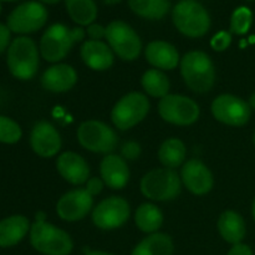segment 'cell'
<instances>
[{"mask_svg": "<svg viewBox=\"0 0 255 255\" xmlns=\"http://www.w3.org/2000/svg\"><path fill=\"white\" fill-rule=\"evenodd\" d=\"M159 116L177 126H188L198 120L201 110L196 101L182 95H167L158 104Z\"/></svg>", "mask_w": 255, "mask_h": 255, "instance_id": "obj_11", "label": "cell"}, {"mask_svg": "<svg viewBox=\"0 0 255 255\" xmlns=\"http://www.w3.org/2000/svg\"><path fill=\"white\" fill-rule=\"evenodd\" d=\"M141 84L149 96L159 97V99H163L168 95L169 86H171L168 77L158 69L147 70L142 76Z\"/></svg>", "mask_w": 255, "mask_h": 255, "instance_id": "obj_29", "label": "cell"}, {"mask_svg": "<svg viewBox=\"0 0 255 255\" xmlns=\"http://www.w3.org/2000/svg\"><path fill=\"white\" fill-rule=\"evenodd\" d=\"M0 12H1V2H0Z\"/></svg>", "mask_w": 255, "mask_h": 255, "instance_id": "obj_44", "label": "cell"}, {"mask_svg": "<svg viewBox=\"0 0 255 255\" xmlns=\"http://www.w3.org/2000/svg\"><path fill=\"white\" fill-rule=\"evenodd\" d=\"M104 181L97 177H94V178H90L89 181L86 182V189L92 194V196H96L104 188Z\"/></svg>", "mask_w": 255, "mask_h": 255, "instance_id": "obj_36", "label": "cell"}, {"mask_svg": "<svg viewBox=\"0 0 255 255\" xmlns=\"http://www.w3.org/2000/svg\"><path fill=\"white\" fill-rule=\"evenodd\" d=\"M47 16L46 7L41 2L26 1L10 12L6 25L15 34H31L46 24Z\"/></svg>", "mask_w": 255, "mask_h": 255, "instance_id": "obj_10", "label": "cell"}, {"mask_svg": "<svg viewBox=\"0 0 255 255\" xmlns=\"http://www.w3.org/2000/svg\"><path fill=\"white\" fill-rule=\"evenodd\" d=\"M249 1H253V0H249Z\"/></svg>", "mask_w": 255, "mask_h": 255, "instance_id": "obj_46", "label": "cell"}, {"mask_svg": "<svg viewBox=\"0 0 255 255\" xmlns=\"http://www.w3.org/2000/svg\"><path fill=\"white\" fill-rule=\"evenodd\" d=\"M121 152H122V156H124L126 159L134 161V159L138 158L139 154H141V147H139V144L137 143V142L129 141V142H126V143L122 146Z\"/></svg>", "mask_w": 255, "mask_h": 255, "instance_id": "obj_33", "label": "cell"}, {"mask_svg": "<svg viewBox=\"0 0 255 255\" xmlns=\"http://www.w3.org/2000/svg\"><path fill=\"white\" fill-rule=\"evenodd\" d=\"M30 144L37 156L49 158L61 149V137L57 129L46 121H40L32 127Z\"/></svg>", "mask_w": 255, "mask_h": 255, "instance_id": "obj_15", "label": "cell"}, {"mask_svg": "<svg viewBox=\"0 0 255 255\" xmlns=\"http://www.w3.org/2000/svg\"><path fill=\"white\" fill-rule=\"evenodd\" d=\"M141 192L152 201H172L181 193V177L174 169L156 168L143 176Z\"/></svg>", "mask_w": 255, "mask_h": 255, "instance_id": "obj_6", "label": "cell"}, {"mask_svg": "<svg viewBox=\"0 0 255 255\" xmlns=\"http://www.w3.org/2000/svg\"><path fill=\"white\" fill-rule=\"evenodd\" d=\"M172 20L179 32L189 37H201L211 27L206 7L197 0H182L172 11Z\"/></svg>", "mask_w": 255, "mask_h": 255, "instance_id": "obj_5", "label": "cell"}, {"mask_svg": "<svg viewBox=\"0 0 255 255\" xmlns=\"http://www.w3.org/2000/svg\"><path fill=\"white\" fill-rule=\"evenodd\" d=\"M149 111V101L141 92L125 95L112 109L111 119L115 126L121 131L138 125Z\"/></svg>", "mask_w": 255, "mask_h": 255, "instance_id": "obj_8", "label": "cell"}, {"mask_svg": "<svg viewBox=\"0 0 255 255\" xmlns=\"http://www.w3.org/2000/svg\"><path fill=\"white\" fill-rule=\"evenodd\" d=\"M187 149L183 142L178 138H168L158 149V159L166 168H177L183 163Z\"/></svg>", "mask_w": 255, "mask_h": 255, "instance_id": "obj_28", "label": "cell"}, {"mask_svg": "<svg viewBox=\"0 0 255 255\" xmlns=\"http://www.w3.org/2000/svg\"><path fill=\"white\" fill-rule=\"evenodd\" d=\"M181 179L186 188L197 196H203L213 188V174L199 159H189L182 167Z\"/></svg>", "mask_w": 255, "mask_h": 255, "instance_id": "obj_16", "label": "cell"}, {"mask_svg": "<svg viewBox=\"0 0 255 255\" xmlns=\"http://www.w3.org/2000/svg\"><path fill=\"white\" fill-rule=\"evenodd\" d=\"M85 35L86 31L82 27H69L61 22L51 25L40 40L41 56L49 62L61 61L76 42L85 39Z\"/></svg>", "mask_w": 255, "mask_h": 255, "instance_id": "obj_1", "label": "cell"}, {"mask_svg": "<svg viewBox=\"0 0 255 255\" xmlns=\"http://www.w3.org/2000/svg\"><path fill=\"white\" fill-rule=\"evenodd\" d=\"M67 14L76 24L89 26L97 17V5L95 0H65Z\"/></svg>", "mask_w": 255, "mask_h": 255, "instance_id": "obj_26", "label": "cell"}, {"mask_svg": "<svg viewBox=\"0 0 255 255\" xmlns=\"http://www.w3.org/2000/svg\"><path fill=\"white\" fill-rule=\"evenodd\" d=\"M231 42H232V36L229 32L219 31L218 34H216L213 37H212L211 46L213 47L216 51H224V50L228 49Z\"/></svg>", "mask_w": 255, "mask_h": 255, "instance_id": "obj_32", "label": "cell"}, {"mask_svg": "<svg viewBox=\"0 0 255 255\" xmlns=\"http://www.w3.org/2000/svg\"><path fill=\"white\" fill-rule=\"evenodd\" d=\"M30 243L35 251L45 255H69L74 249L71 237L66 232L45 221H35L32 224Z\"/></svg>", "mask_w": 255, "mask_h": 255, "instance_id": "obj_4", "label": "cell"}, {"mask_svg": "<svg viewBox=\"0 0 255 255\" xmlns=\"http://www.w3.org/2000/svg\"><path fill=\"white\" fill-rule=\"evenodd\" d=\"M41 2H44V4H49V5H54V4H57V2L60 1V0H40Z\"/></svg>", "mask_w": 255, "mask_h": 255, "instance_id": "obj_40", "label": "cell"}, {"mask_svg": "<svg viewBox=\"0 0 255 255\" xmlns=\"http://www.w3.org/2000/svg\"><path fill=\"white\" fill-rule=\"evenodd\" d=\"M181 74L187 86L198 94L208 92L216 82L213 61L203 51L187 52L181 60Z\"/></svg>", "mask_w": 255, "mask_h": 255, "instance_id": "obj_2", "label": "cell"}, {"mask_svg": "<svg viewBox=\"0 0 255 255\" xmlns=\"http://www.w3.org/2000/svg\"><path fill=\"white\" fill-rule=\"evenodd\" d=\"M146 60L156 69L173 70L178 66L179 54L176 47L167 41L156 40L149 42L144 50Z\"/></svg>", "mask_w": 255, "mask_h": 255, "instance_id": "obj_21", "label": "cell"}, {"mask_svg": "<svg viewBox=\"0 0 255 255\" xmlns=\"http://www.w3.org/2000/svg\"><path fill=\"white\" fill-rule=\"evenodd\" d=\"M252 212H253V217H254V221H255V198L253 201V206H252Z\"/></svg>", "mask_w": 255, "mask_h": 255, "instance_id": "obj_42", "label": "cell"}, {"mask_svg": "<svg viewBox=\"0 0 255 255\" xmlns=\"http://www.w3.org/2000/svg\"><path fill=\"white\" fill-rule=\"evenodd\" d=\"M101 179L109 188L122 189L129 179V169L126 161L117 154H107L100 164Z\"/></svg>", "mask_w": 255, "mask_h": 255, "instance_id": "obj_18", "label": "cell"}, {"mask_svg": "<svg viewBox=\"0 0 255 255\" xmlns=\"http://www.w3.org/2000/svg\"><path fill=\"white\" fill-rule=\"evenodd\" d=\"M86 34L89 35L90 40H95V41H101L106 36V27L99 24H91L87 26Z\"/></svg>", "mask_w": 255, "mask_h": 255, "instance_id": "obj_34", "label": "cell"}, {"mask_svg": "<svg viewBox=\"0 0 255 255\" xmlns=\"http://www.w3.org/2000/svg\"><path fill=\"white\" fill-rule=\"evenodd\" d=\"M77 139L84 148L95 153L110 154L117 147V134L106 124L96 120H90L80 125Z\"/></svg>", "mask_w": 255, "mask_h": 255, "instance_id": "obj_9", "label": "cell"}, {"mask_svg": "<svg viewBox=\"0 0 255 255\" xmlns=\"http://www.w3.org/2000/svg\"><path fill=\"white\" fill-rule=\"evenodd\" d=\"M30 222L24 216H11L0 221V247L16 246L29 233Z\"/></svg>", "mask_w": 255, "mask_h": 255, "instance_id": "obj_22", "label": "cell"}, {"mask_svg": "<svg viewBox=\"0 0 255 255\" xmlns=\"http://www.w3.org/2000/svg\"><path fill=\"white\" fill-rule=\"evenodd\" d=\"M218 231L224 241L236 246L246 237V222L237 212L226 211L218 219Z\"/></svg>", "mask_w": 255, "mask_h": 255, "instance_id": "obj_23", "label": "cell"}, {"mask_svg": "<svg viewBox=\"0 0 255 255\" xmlns=\"http://www.w3.org/2000/svg\"><path fill=\"white\" fill-rule=\"evenodd\" d=\"M253 22V12L249 7L241 6L234 10L231 19V31L236 35H244L249 31Z\"/></svg>", "mask_w": 255, "mask_h": 255, "instance_id": "obj_30", "label": "cell"}, {"mask_svg": "<svg viewBox=\"0 0 255 255\" xmlns=\"http://www.w3.org/2000/svg\"><path fill=\"white\" fill-rule=\"evenodd\" d=\"M21 128L14 120L0 116V142L6 144L16 143L21 138Z\"/></svg>", "mask_w": 255, "mask_h": 255, "instance_id": "obj_31", "label": "cell"}, {"mask_svg": "<svg viewBox=\"0 0 255 255\" xmlns=\"http://www.w3.org/2000/svg\"><path fill=\"white\" fill-rule=\"evenodd\" d=\"M173 242L164 233H153L136 246L131 255H172Z\"/></svg>", "mask_w": 255, "mask_h": 255, "instance_id": "obj_24", "label": "cell"}, {"mask_svg": "<svg viewBox=\"0 0 255 255\" xmlns=\"http://www.w3.org/2000/svg\"><path fill=\"white\" fill-rule=\"evenodd\" d=\"M80 54L85 65L95 71H104L114 65V51L102 41L87 40L82 44Z\"/></svg>", "mask_w": 255, "mask_h": 255, "instance_id": "obj_20", "label": "cell"}, {"mask_svg": "<svg viewBox=\"0 0 255 255\" xmlns=\"http://www.w3.org/2000/svg\"><path fill=\"white\" fill-rule=\"evenodd\" d=\"M134 222L139 231L144 233H156L163 223V214L161 209L151 203H143L134 213Z\"/></svg>", "mask_w": 255, "mask_h": 255, "instance_id": "obj_25", "label": "cell"}, {"mask_svg": "<svg viewBox=\"0 0 255 255\" xmlns=\"http://www.w3.org/2000/svg\"><path fill=\"white\" fill-rule=\"evenodd\" d=\"M94 196L86 188H77L65 193L56 204V212L66 222H76L85 218L91 211Z\"/></svg>", "mask_w": 255, "mask_h": 255, "instance_id": "obj_14", "label": "cell"}, {"mask_svg": "<svg viewBox=\"0 0 255 255\" xmlns=\"http://www.w3.org/2000/svg\"><path fill=\"white\" fill-rule=\"evenodd\" d=\"M104 1H105V4H107V5H115V4H117V2L121 1V0H104Z\"/></svg>", "mask_w": 255, "mask_h": 255, "instance_id": "obj_41", "label": "cell"}, {"mask_svg": "<svg viewBox=\"0 0 255 255\" xmlns=\"http://www.w3.org/2000/svg\"><path fill=\"white\" fill-rule=\"evenodd\" d=\"M129 204L122 197H110L95 207L92 212L94 224L104 231H111L124 226L129 218Z\"/></svg>", "mask_w": 255, "mask_h": 255, "instance_id": "obj_13", "label": "cell"}, {"mask_svg": "<svg viewBox=\"0 0 255 255\" xmlns=\"http://www.w3.org/2000/svg\"><path fill=\"white\" fill-rule=\"evenodd\" d=\"M85 255H114V254L105 253V252H99V251H90V252H87Z\"/></svg>", "mask_w": 255, "mask_h": 255, "instance_id": "obj_38", "label": "cell"}, {"mask_svg": "<svg viewBox=\"0 0 255 255\" xmlns=\"http://www.w3.org/2000/svg\"><path fill=\"white\" fill-rule=\"evenodd\" d=\"M10 39H11V31L7 27V25H4L0 22V55L5 51L6 49H9L10 46Z\"/></svg>", "mask_w": 255, "mask_h": 255, "instance_id": "obj_35", "label": "cell"}, {"mask_svg": "<svg viewBox=\"0 0 255 255\" xmlns=\"http://www.w3.org/2000/svg\"><path fill=\"white\" fill-rule=\"evenodd\" d=\"M105 39L112 51L125 61H133L141 52L142 42L138 34L121 20H115L107 25Z\"/></svg>", "mask_w": 255, "mask_h": 255, "instance_id": "obj_7", "label": "cell"}, {"mask_svg": "<svg viewBox=\"0 0 255 255\" xmlns=\"http://www.w3.org/2000/svg\"><path fill=\"white\" fill-rule=\"evenodd\" d=\"M132 11L149 20H159L166 16L171 7L169 0H128Z\"/></svg>", "mask_w": 255, "mask_h": 255, "instance_id": "obj_27", "label": "cell"}, {"mask_svg": "<svg viewBox=\"0 0 255 255\" xmlns=\"http://www.w3.org/2000/svg\"><path fill=\"white\" fill-rule=\"evenodd\" d=\"M77 74L75 69L66 64H57L49 67L41 76V85L51 92H66L75 86Z\"/></svg>", "mask_w": 255, "mask_h": 255, "instance_id": "obj_19", "label": "cell"}, {"mask_svg": "<svg viewBox=\"0 0 255 255\" xmlns=\"http://www.w3.org/2000/svg\"><path fill=\"white\" fill-rule=\"evenodd\" d=\"M227 255H253L251 247L247 246V244L239 243L233 246V248L229 251V253Z\"/></svg>", "mask_w": 255, "mask_h": 255, "instance_id": "obj_37", "label": "cell"}, {"mask_svg": "<svg viewBox=\"0 0 255 255\" xmlns=\"http://www.w3.org/2000/svg\"><path fill=\"white\" fill-rule=\"evenodd\" d=\"M249 106H251L252 110H255V92L249 97V101H248Z\"/></svg>", "mask_w": 255, "mask_h": 255, "instance_id": "obj_39", "label": "cell"}, {"mask_svg": "<svg viewBox=\"0 0 255 255\" xmlns=\"http://www.w3.org/2000/svg\"><path fill=\"white\" fill-rule=\"evenodd\" d=\"M212 114L222 124L241 127L248 124L252 109L248 102L241 97L224 94L216 97L212 102Z\"/></svg>", "mask_w": 255, "mask_h": 255, "instance_id": "obj_12", "label": "cell"}, {"mask_svg": "<svg viewBox=\"0 0 255 255\" xmlns=\"http://www.w3.org/2000/svg\"><path fill=\"white\" fill-rule=\"evenodd\" d=\"M9 71L19 80H30L39 69V51L32 39L19 36L14 39L7 49L6 57Z\"/></svg>", "mask_w": 255, "mask_h": 255, "instance_id": "obj_3", "label": "cell"}, {"mask_svg": "<svg viewBox=\"0 0 255 255\" xmlns=\"http://www.w3.org/2000/svg\"><path fill=\"white\" fill-rule=\"evenodd\" d=\"M0 1H16V0H0Z\"/></svg>", "mask_w": 255, "mask_h": 255, "instance_id": "obj_43", "label": "cell"}, {"mask_svg": "<svg viewBox=\"0 0 255 255\" xmlns=\"http://www.w3.org/2000/svg\"><path fill=\"white\" fill-rule=\"evenodd\" d=\"M254 146H255V133H254Z\"/></svg>", "mask_w": 255, "mask_h": 255, "instance_id": "obj_45", "label": "cell"}, {"mask_svg": "<svg viewBox=\"0 0 255 255\" xmlns=\"http://www.w3.org/2000/svg\"><path fill=\"white\" fill-rule=\"evenodd\" d=\"M56 168L65 181L75 186H80L89 181V164L75 152H65L60 154L56 161Z\"/></svg>", "mask_w": 255, "mask_h": 255, "instance_id": "obj_17", "label": "cell"}]
</instances>
